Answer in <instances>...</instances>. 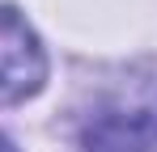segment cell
<instances>
[{"label":"cell","mask_w":157,"mask_h":152,"mask_svg":"<svg viewBox=\"0 0 157 152\" xmlns=\"http://www.w3.org/2000/svg\"><path fill=\"white\" fill-rule=\"evenodd\" d=\"M47 80V55L38 47L26 17L0 4V101H26Z\"/></svg>","instance_id":"cell-1"},{"label":"cell","mask_w":157,"mask_h":152,"mask_svg":"<svg viewBox=\"0 0 157 152\" xmlns=\"http://www.w3.org/2000/svg\"><path fill=\"white\" fill-rule=\"evenodd\" d=\"M85 152H157V114L115 110L94 118L85 131Z\"/></svg>","instance_id":"cell-2"},{"label":"cell","mask_w":157,"mask_h":152,"mask_svg":"<svg viewBox=\"0 0 157 152\" xmlns=\"http://www.w3.org/2000/svg\"><path fill=\"white\" fill-rule=\"evenodd\" d=\"M0 152H17V148H13V144H9V139H4V135H0Z\"/></svg>","instance_id":"cell-3"}]
</instances>
